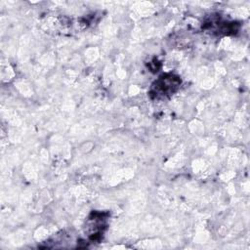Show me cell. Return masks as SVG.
Returning a JSON list of instances; mask_svg holds the SVG:
<instances>
[{"label": "cell", "instance_id": "cell-1", "mask_svg": "<svg viewBox=\"0 0 250 250\" xmlns=\"http://www.w3.org/2000/svg\"><path fill=\"white\" fill-rule=\"evenodd\" d=\"M180 82V79L178 77H175L174 75H166L160 77V79L157 80L153 85V93L155 94V96L172 94L178 88Z\"/></svg>", "mask_w": 250, "mask_h": 250}]
</instances>
